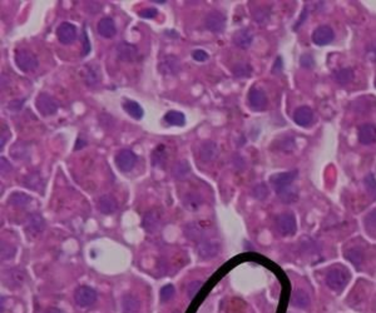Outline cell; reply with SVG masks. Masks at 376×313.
Instances as JSON below:
<instances>
[{
	"label": "cell",
	"mask_w": 376,
	"mask_h": 313,
	"mask_svg": "<svg viewBox=\"0 0 376 313\" xmlns=\"http://www.w3.org/2000/svg\"><path fill=\"white\" fill-rule=\"evenodd\" d=\"M175 293H176L175 287H173L172 284H167V286H165L161 290V300L163 302L171 301L175 297Z\"/></svg>",
	"instance_id": "f6af8a7d"
},
{
	"label": "cell",
	"mask_w": 376,
	"mask_h": 313,
	"mask_svg": "<svg viewBox=\"0 0 376 313\" xmlns=\"http://www.w3.org/2000/svg\"><path fill=\"white\" fill-rule=\"evenodd\" d=\"M24 103V99H16V101H12L8 104V109L12 110V112H18L21 109Z\"/></svg>",
	"instance_id": "11a10c76"
},
{
	"label": "cell",
	"mask_w": 376,
	"mask_h": 313,
	"mask_svg": "<svg viewBox=\"0 0 376 313\" xmlns=\"http://www.w3.org/2000/svg\"><path fill=\"white\" fill-rule=\"evenodd\" d=\"M166 33V35H170V33H173V32H165ZM172 37L173 38H178V33H175V34H172Z\"/></svg>",
	"instance_id": "94428289"
},
{
	"label": "cell",
	"mask_w": 376,
	"mask_h": 313,
	"mask_svg": "<svg viewBox=\"0 0 376 313\" xmlns=\"http://www.w3.org/2000/svg\"><path fill=\"white\" fill-rule=\"evenodd\" d=\"M198 154L202 162H212L218 157V146L212 140H206L200 146Z\"/></svg>",
	"instance_id": "ac0fdd59"
},
{
	"label": "cell",
	"mask_w": 376,
	"mask_h": 313,
	"mask_svg": "<svg viewBox=\"0 0 376 313\" xmlns=\"http://www.w3.org/2000/svg\"><path fill=\"white\" fill-rule=\"evenodd\" d=\"M192 58L196 60V62H206L208 59V53L203 49H196V51L192 52Z\"/></svg>",
	"instance_id": "7dc6e473"
},
{
	"label": "cell",
	"mask_w": 376,
	"mask_h": 313,
	"mask_svg": "<svg viewBox=\"0 0 376 313\" xmlns=\"http://www.w3.org/2000/svg\"><path fill=\"white\" fill-rule=\"evenodd\" d=\"M10 138V131L9 128H8V126H5V124H3L2 126V140H0V148H4V144L8 142V139Z\"/></svg>",
	"instance_id": "f907efd6"
},
{
	"label": "cell",
	"mask_w": 376,
	"mask_h": 313,
	"mask_svg": "<svg viewBox=\"0 0 376 313\" xmlns=\"http://www.w3.org/2000/svg\"><path fill=\"white\" fill-rule=\"evenodd\" d=\"M33 202V198L27 193L21 192H14L10 195L9 199H8V203L12 207L15 208H26Z\"/></svg>",
	"instance_id": "4316f807"
},
{
	"label": "cell",
	"mask_w": 376,
	"mask_h": 313,
	"mask_svg": "<svg viewBox=\"0 0 376 313\" xmlns=\"http://www.w3.org/2000/svg\"><path fill=\"white\" fill-rule=\"evenodd\" d=\"M202 286H203V282H202V281L190 282V283H188L187 287H186L188 298H190V300H192V298L195 297V296L197 295L198 292H200Z\"/></svg>",
	"instance_id": "7bdbcfd3"
},
{
	"label": "cell",
	"mask_w": 376,
	"mask_h": 313,
	"mask_svg": "<svg viewBox=\"0 0 376 313\" xmlns=\"http://www.w3.org/2000/svg\"><path fill=\"white\" fill-rule=\"evenodd\" d=\"M172 176L173 178L178 179V181H184L191 176V165L186 159H182L177 162L172 168Z\"/></svg>",
	"instance_id": "83f0119b"
},
{
	"label": "cell",
	"mask_w": 376,
	"mask_h": 313,
	"mask_svg": "<svg viewBox=\"0 0 376 313\" xmlns=\"http://www.w3.org/2000/svg\"><path fill=\"white\" fill-rule=\"evenodd\" d=\"M275 143L277 149H280L282 152H291L294 151L295 148V139L292 137H290V135L280 138V139L276 140Z\"/></svg>",
	"instance_id": "ab89813d"
},
{
	"label": "cell",
	"mask_w": 376,
	"mask_h": 313,
	"mask_svg": "<svg viewBox=\"0 0 376 313\" xmlns=\"http://www.w3.org/2000/svg\"><path fill=\"white\" fill-rule=\"evenodd\" d=\"M252 41H253L252 34H251L250 30H247V29L237 30V32L233 34V37H232V43L241 49L250 48Z\"/></svg>",
	"instance_id": "603a6c76"
},
{
	"label": "cell",
	"mask_w": 376,
	"mask_h": 313,
	"mask_svg": "<svg viewBox=\"0 0 376 313\" xmlns=\"http://www.w3.org/2000/svg\"><path fill=\"white\" fill-rule=\"evenodd\" d=\"M291 303L292 306L297 307V308L305 309L311 303V298H310V295L305 290H296L294 295H292Z\"/></svg>",
	"instance_id": "f546056e"
},
{
	"label": "cell",
	"mask_w": 376,
	"mask_h": 313,
	"mask_svg": "<svg viewBox=\"0 0 376 313\" xmlns=\"http://www.w3.org/2000/svg\"><path fill=\"white\" fill-rule=\"evenodd\" d=\"M276 226H277L278 232L284 237H291L297 231V222L296 217L292 213H281L276 218Z\"/></svg>",
	"instance_id": "5b68a950"
},
{
	"label": "cell",
	"mask_w": 376,
	"mask_h": 313,
	"mask_svg": "<svg viewBox=\"0 0 376 313\" xmlns=\"http://www.w3.org/2000/svg\"><path fill=\"white\" fill-rule=\"evenodd\" d=\"M226 21H227V19L222 13L214 10V12L207 14L206 18H204V27L211 33L220 34L226 29Z\"/></svg>",
	"instance_id": "52a82bcc"
},
{
	"label": "cell",
	"mask_w": 376,
	"mask_h": 313,
	"mask_svg": "<svg viewBox=\"0 0 376 313\" xmlns=\"http://www.w3.org/2000/svg\"><path fill=\"white\" fill-rule=\"evenodd\" d=\"M35 107L43 117H51L58 112L59 103L48 93H40L35 99Z\"/></svg>",
	"instance_id": "277c9868"
},
{
	"label": "cell",
	"mask_w": 376,
	"mask_h": 313,
	"mask_svg": "<svg viewBox=\"0 0 376 313\" xmlns=\"http://www.w3.org/2000/svg\"><path fill=\"white\" fill-rule=\"evenodd\" d=\"M14 60H15V64L24 73L28 71H33L38 68V58L35 57L34 53L26 51V49H20L15 53L14 55Z\"/></svg>",
	"instance_id": "3957f363"
},
{
	"label": "cell",
	"mask_w": 376,
	"mask_h": 313,
	"mask_svg": "<svg viewBox=\"0 0 376 313\" xmlns=\"http://www.w3.org/2000/svg\"><path fill=\"white\" fill-rule=\"evenodd\" d=\"M122 309L123 313H139L140 301L133 295H126L122 298Z\"/></svg>",
	"instance_id": "f1b7e54d"
},
{
	"label": "cell",
	"mask_w": 376,
	"mask_h": 313,
	"mask_svg": "<svg viewBox=\"0 0 376 313\" xmlns=\"http://www.w3.org/2000/svg\"><path fill=\"white\" fill-rule=\"evenodd\" d=\"M276 193H277L278 198H280L281 201L286 204L294 203V202L297 201V198H298L297 189H296L294 185H290V187L284 188V189L278 190V192H276Z\"/></svg>",
	"instance_id": "e575fe53"
},
{
	"label": "cell",
	"mask_w": 376,
	"mask_h": 313,
	"mask_svg": "<svg viewBox=\"0 0 376 313\" xmlns=\"http://www.w3.org/2000/svg\"><path fill=\"white\" fill-rule=\"evenodd\" d=\"M26 278L27 274L21 268L14 267L5 272L3 281H4L5 286L10 288V290H18V288H20L26 283Z\"/></svg>",
	"instance_id": "ba28073f"
},
{
	"label": "cell",
	"mask_w": 376,
	"mask_h": 313,
	"mask_svg": "<svg viewBox=\"0 0 376 313\" xmlns=\"http://www.w3.org/2000/svg\"><path fill=\"white\" fill-rule=\"evenodd\" d=\"M85 146H87V142H85V140H83L82 138H78L76 147H74V151H79V149H82L83 147H85Z\"/></svg>",
	"instance_id": "680465c9"
},
{
	"label": "cell",
	"mask_w": 376,
	"mask_h": 313,
	"mask_svg": "<svg viewBox=\"0 0 376 313\" xmlns=\"http://www.w3.org/2000/svg\"><path fill=\"white\" fill-rule=\"evenodd\" d=\"M82 76L83 80L88 87H97L101 82V71H99L98 66L94 64L85 65L82 71Z\"/></svg>",
	"instance_id": "ffe728a7"
},
{
	"label": "cell",
	"mask_w": 376,
	"mask_h": 313,
	"mask_svg": "<svg viewBox=\"0 0 376 313\" xmlns=\"http://www.w3.org/2000/svg\"><path fill=\"white\" fill-rule=\"evenodd\" d=\"M16 248L15 246L10 245V243L3 242L2 243V259L3 261H9L15 257Z\"/></svg>",
	"instance_id": "60d3db41"
},
{
	"label": "cell",
	"mask_w": 376,
	"mask_h": 313,
	"mask_svg": "<svg viewBox=\"0 0 376 313\" xmlns=\"http://www.w3.org/2000/svg\"><path fill=\"white\" fill-rule=\"evenodd\" d=\"M202 203H203V201H202L201 196L198 195V193L190 192L183 197L184 208H187L188 210H192V212L198 210V208L202 206Z\"/></svg>",
	"instance_id": "836d02e7"
},
{
	"label": "cell",
	"mask_w": 376,
	"mask_h": 313,
	"mask_svg": "<svg viewBox=\"0 0 376 313\" xmlns=\"http://www.w3.org/2000/svg\"><path fill=\"white\" fill-rule=\"evenodd\" d=\"M365 185L376 195V181L372 174H369L367 177H365Z\"/></svg>",
	"instance_id": "f5cc1de1"
},
{
	"label": "cell",
	"mask_w": 376,
	"mask_h": 313,
	"mask_svg": "<svg viewBox=\"0 0 376 313\" xmlns=\"http://www.w3.org/2000/svg\"><path fill=\"white\" fill-rule=\"evenodd\" d=\"M253 18L258 24H266L269 21L270 18V13L267 12L266 8H260L257 9V12L253 14Z\"/></svg>",
	"instance_id": "ee69618b"
},
{
	"label": "cell",
	"mask_w": 376,
	"mask_h": 313,
	"mask_svg": "<svg viewBox=\"0 0 376 313\" xmlns=\"http://www.w3.org/2000/svg\"><path fill=\"white\" fill-rule=\"evenodd\" d=\"M345 257H346V259H349V261L358 268L360 267L361 263H363V259H364L363 252H361L359 248L349 249V251L345 253Z\"/></svg>",
	"instance_id": "f35d334b"
},
{
	"label": "cell",
	"mask_w": 376,
	"mask_h": 313,
	"mask_svg": "<svg viewBox=\"0 0 376 313\" xmlns=\"http://www.w3.org/2000/svg\"><path fill=\"white\" fill-rule=\"evenodd\" d=\"M335 38V34H334V30L331 29L328 26H321L319 28H316L312 34V41H314L316 45H327L330 44L331 41L334 40Z\"/></svg>",
	"instance_id": "e0dca14e"
},
{
	"label": "cell",
	"mask_w": 376,
	"mask_h": 313,
	"mask_svg": "<svg viewBox=\"0 0 376 313\" xmlns=\"http://www.w3.org/2000/svg\"><path fill=\"white\" fill-rule=\"evenodd\" d=\"M294 121L297 126L303 127V128L310 127L314 121V112H312L311 108L306 107V105L297 108L294 113Z\"/></svg>",
	"instance_id": "d6986e66"
},
{
	"label": "cell",
	"mask_w": 376,
	"mask_h": 313,
	"mask_svg": "<svg viewBox=\"0 0 376 313\" xmlns=\"http://www.w3.org/2000/svg\"><path fill=\"white\" fill-rule=\"evenodd\" d=\"M24 185L32 190L41 192L44 188V181L41 179L39 173H37V172H33V173L28 174L26 178H24Z\"/></svg>",
	"instance_id": "4dcf8cb0"
},
{
	"label": "cell",
	"mask_w": 376,
	"mask_h": 313,
	"mask_svg": "<svg viewBox=\"0 0 376 313\" xmlns=\"http://www.w3.org/2000/svg\"><path fill=\"white\" fill-rule=\"evenodd\" d=\"M159 73L165 77H173L181 71V62L178 57L173 54H167L159 60Z\"/></svg>",
	"instance_id": "8992f818"
},
{
	"label": "cell",
	"mask_w": 376,
	"mask_h": 313,
	"mask_svg": "<svg viewBox=\"0 0 376 313\" xmlns=\"http://www.w3.org/2000/svg\"><path fill=\"white\" fill-rule=\"evenodd\" d=\"M184 234H186L190 239L196 240V242H200V240L207 237L206 233H204V229L202 228L198 223L188 224L186 228H184Z\"/></svg>",
	"instance_id": "d6a6232c"
},
{
	"label": "cell",
	"mask_w": 376,
	"mask_h": 313,
	"mask_svg": "<svg viewBox=\"0 0 376 313\" xmlns=\"http://www.w3.org/2000/svg\"><path fill=\"white\" fill-rule=\"evenodd\" d=\"M74 298H76V303L79 307H89L97 301V292L93 288L82 286L76 291Z\"/></svg>",
	"instance_id": "9a60e30c"
},
{
	"label": "cell",
	"mask_w": 376,
	"mask_h": 313,
	"mask_svg": "<svg viewBox=\"0 0 376 313\" xmlns=\"http://www.w3.org/2000/svg\"><path fill=\"white\" fill-rule=\"evenodd\" d=\"M135 163H137V157L129 149H123L115 156V165L118 167V170L124 172V173L133 170Z\"/></svg>",
	"instance_id": "7c38bea8"
},
{
	"label": "cell",
	"mask_w": 376,
	"mask_h": 313,
	"mask_svg": "<svg viewBox=\"0 0 376 313\" xmlns=\"http://www.w3.org/2000/svg\"><path fill=\"white\" fill-rule=\"evenodd\" d=\"M115 53H117L118 59L126 63L134 62L138 57L137 46L131 43H127V41H121V43L115 46Z\"/></svg>",
	"instance_id": "5bb4252c"
},
{
	"label": "cell",
	"mask_w": 376,
	"mask_h": 313,
	"mask_svg": "<svg viewBox=\"0 0 376 313\" xmlns=\"http://www.w3.org/2000/svg\"><path fill=\"white\" fill-rule=\"evenodd\" d=\"M154 3H158V4H165L166 0H156V2H154Z\"/></svg>",
	"instance_id": "6125c7cd"
},
{
	"label": "cell",
	"mask_w": 376,
	"mask_h": 313,
	"mask_svg": "<svg viewBox=\"0 0 376 313\" xmlns=\"http://www.w3.org/2000/svg\"><path fill=\"white\" fill-rule=\"evenodd\" d=\"M354 70L351 68H342L340 70H337L335 73V79L339 84L345 85V84H349L350 82H353L354 79Z\"/></svg>",
	"instance_id": "74e56055"
},
{
	"label": "cell",
	"mask_w": 376,
	"mask_h": 313,
	"mask_svg": "<svg viewBox=\"0 0 376 313\" xmlns=\"http://www.w3.org/2000/svg\"><path fill=\"white\" fill-rule=\"evenodd\" d=\"M252 66H251L248 63L241 62V63H237L236 65L232 68V73L236 78H250L252 76Z\"/></svg>",
	"instance_id": "8d00e7d4"
},
{
	"label": "cell",
	"mask_w": 376,
	"mask_h": 313,
	"mask_svg": "<svg viewBox=\"0 0 376 313\" xmlns=\"http://www.w3.org/2000/svg\"><path fill=\"white\" fill-rule=\"evenodd\" d=\"M300 64L302 68H306V69H311L314 68L315 65V60H314V57H312L311 54H303L302 57L300 58Z\"/></svg>",
	"instance_id": "bcb514c9"
},
{
	"label": "cell",
	"mask_w": 376,
	"mask_h": 313,
	"mask_svg": "<svg viewBox=\"0 0 376 313\" xmlns=\"http://www.w3.org/2000/svg\"><path fill=\"white\" fill-rule=\"evenodd\" d=\"M196 249H197V253L201 259L208 261V259L215 258L220 253L221 243L214 237H206L200 242H197Z\"/></svg>",
	"instance_id": "7a4b0ae2"
},
{
	"label": "cell",
	"mask_w": 376,
	"mask_h": 313,
	"mask_svg": "<svg viewBox=\"0 0 376 313\" xmlns=\"http://www.w3.org/2000/svg\"><path fill=\"white\" fill-rule=\"evenodd\" d=\"M165 121L170 126L183 127L186 123V117H184L183 113L178 112V110H170L168 113H166Z\"/></svg>",
	"instance_id": "d590c367"
},
{
	"label": "cell",
	"mask_w": 376,
	"mask_h": 313,
	"mask_svg": "<svg viewBox=\"0 0 376 313\" xmlns=\"http://www.w3.org/2000/svg\"><path fill=\"white\" fill-rule=\"evenodd\" d=\"M44 313H63V312L60 311L59 308H57V307H49V308L45 309Z\"/></svg>",
	"instance_id": "91938a15"
},
{
	"label": "cell",
	"mask_w": 376,
	"mask_h": 313,
	"mask_svg": "<svg viewBox=\"0 0 376 313\" xmlns=\"http://www.w3.org/2000/svg\"><path fill=\"white\" fill-rule=\"evenodd\" d=\"M247 101H248V105L251 107L252 110H264L265 108L267 107V97L265 94V91L260 88L253 87L251 88L250 91H248V97H247Z\"/></svg>",
	"instance_id": "4fadbf2b"
},
{
	"label": "cell",
	"mask_w": 376,
	"mask_h": 313,
	"mask_svg": "<svg viewBox=\"0 0 376 313\" xmlns=\"http://www.w3.org/2000/svg\"><path fill=\"white\" fill-rule=\"evenodd\" d=\"M157 9L156 8H146V9L140 10L139 16L143 19H152L157 15Z\"/></svg>",
	"instance_id": "c3c4849f"
},
{
	"label": "cell",
	"mask_w": 376,
	"mask_h": 313,
	"mask_svg": "<svg viewBox=\"0 0 376 313\" xmlns=\"http://www.w3.org/2000/svg\"><path fill=\"white\" fill-rule=\"evenodd\" d=\"M97 30H98V34L101 35V37L107 38V39L114 37L115 33H117L114 20H113L112 18L101 19L98 23V27H97Z\"/></svg>",
	"instance_id": "d4e9b609"
},
{
	"label": "cell",
	"mask_w": 376,
	"mask_h": 313,
	"mask_svg": "<svg viewBox=\"0 0 376 313\" xmlns=\"http://www.w3.org/2000/svg\"><path fill=\"white\" fill-rule=\"evenodd\" d=\"M9 171H12V165L9 164V162H8L7 159L2 158V173L5 174V173H8Z\"/></svg>",
	"instance_id": "6f0895ef"
},
{
	"label": "cell",
	"mask_w": 376,
	"mask_h": 313,
	"mask_svg": "<svg viewBox=\"0 0 376 313\" xmlns=\"http://www.w3.org/2000/svg\"><path fill=\"white\" fill-rule=\"evenodd\" d=\"M296 178H297V171L282 172V173H277L271 176L270 183L272 184V187L275 188L276 192H278V190L284 189V188L294 185V181Z\"/></svg>",
	"instance_id": "30bf717a"
},
{
	"label": "cell",
	"mask_w": 376,
	"mask_h": 313,
	"mask_svg": "<svg viewBox=\"0 0 376 313\" xmlns=\"http://www.w3.org/2000/svg\"><path fill=\"white\" fill-rule=\"evenodd\" d=\"M142 227L149 234H154L162 227V214L158 209H151L143 215Z\"/></svg>",
	"instance_id": "9c48e42d"
},
{
	"label": "cell",
	"mask_w": 376,
	"mask_h": 313,
	"mask_svg": "<svg viewBox=\"0 0 376 313\" xmlns=\"http://www.w3.org/2000/svg\"><path fill=\"white\" fill-rule=\"evenodd\" d=\"M57 38L62 44H72L77 39V28L72 23L64 21L57 28Z\"/></svg>",
	"instance_id": "2e32d148"
},
{
	"label": "cell",
	"mask_w": 376,
	"mask_h": 313,
	"mask_svg": "<svg viewBox=\"0 0 376 313\" xmlns=\"http://www.w3.org/2000/svg\"><path fill=\"white\" fill-rule=\"evenodd\" d=\"M152 165L156 168H163L166 164V160H167V149L166 146L159 144L156 149L152 153Z\"/></svg>",
	"instance_id": "1f68e13d"
},
{
	"label": "cell",
	"mask_w": 376,
	"mask_h": 313,
	"mask_svg": "<svg viewBox=\"0 0 376 313\" xmlns=\"http://www.w3.org/2000/svg\"><path fill=\"white\" fill-rule=\"evenodd\" d=\"M122 108L126 110V113L129 115V117L135 119V121H139V119H142L143 114H145V112H143V108L140 107L137 102L131 101V99H126V101H123V103H122Z\"/></svg>",
	"instance_id": "484cf974"
},
{
	"label": "cell",
	"mask_w": 376,
	"mask_h": 313,
	"mask_svg": "<svg viewBox=\"0 0 376 313\" xmlns=\"http://www.w3.org/2000/svg\"><path fill=\"white\" fill-rule=\"evenodd\" d=\"M82 43H83V55H88L90 52V44L89 40H88V35L85 30L82 33Z\"/></svg>",
	"instance_id": "816d5d0a"
},
{
	"label": "cell",
	"mask_w": 376,
	"mask_h": 313,
	"mask_svg": "<svg viewBox=\"0 0 376 313\" xmlns=\"http://www.w3.org/2000/svg\"><path fill=\"white\" fill-rule=\"evenodd\" d=\"M350 281V273L346 268L341 267V266H336L328 270L327 274H326V284L334 291V292L339 293L344 291V288L347 286Z\"/></svg>",
	"instance_id": "6da1fadb"
},
{
	"label": "cell",
	"mask_w": 376,
	"mask_h": 313,
	"mask_svg": "<svg viewBox=\"0 0 376 313\" xmlns=\"http://www.w3.org/2000/svg\"><path fill=\"white\" fill-rule=\"evenodd\" d=\"M365 222H366L367 227L376 229V209L372 210V212H370L369 214L366 215V218H365Z\"/></svg>",
	"instance_id": "681fc988"
},
{
	"label": "cell",
	"mask_w": 376,
	"mask_h": 313,
	"mask_svg": "<svg viewBox=\"0 0 376 313\" xmlns=\"http://www.w3.org/2000/svg\"><path fill=\"white\" fill-rule=\"evenodd\" d=\"M376 139V127L371 123L363 124L359 128V142L364 146H370Z\"/></svg>",
	"instance_id": "44dd1931"
},
{
	"label": "cell",
	"mask_w": 376,
	"mask_h": 313,
	"mask_svg": "<svg viewBox=\"0 0 376 313\" xmlns=\"http://www.w3.org/2000/svg\"><path fill=\"white\" fill-rule=\"evenodd\" d=\"M366 55L367 58H369L371 62H376V41H374V43H370L369 45H367V49H366Z\"/></svg>",
	"instance_id": "db71d44e"
},
{
	"label": "cell",
	"mask_w": 376,
	"mask_h": 313,
	"mask_svg": "<svg viewBox=\"0 0 376 313\" xmlns=\"http://www.w3.org/2000/svg\"><path fill=\"white\" fill-rule=\"evenodd\" d=\"M45 229V220L39 213H32L28 217L26 224V232L29 238H37Z\"/></svg>",
	"instance_id": "8fae6325"
},
{
	"label": "cell",
	"mask_w": 376,
	"mask_h": 313,
	"mask_svg": "<svg viewBox=\"0 0 376 313\" xmlns=\"http://www.w3.org/2000/svg\"><path fill=\"white\" fill-rule=\"evenodd\" d=\"M98 209L103 214H113L118 209L117 199L110 195H103L98 199Z\"/></svg>",
	"instance_id": "7402d4cb"
},
{
	"label": "cell",
	"mask_w": 376,
	"mask_h": 313,
	"mask_svg": "<svg viewBox=\"0 0 376 313\" xmlns=\"http://www.w3.org/2000/svg\"><path fill=\"white\" fill-rule=\"evenodd\" d=\"M282 70V59L280 57L277 58V59L275 60V64H273V68H272V73L273 74H280Z\"/></svg>",
	"instance_id": "9f6ffc18"
},
{
	"label": "cell",
	"mask_w": 376,
	"mask_h": 313,
	"mask_svg": "<svg viewBox=\"0 0 376 313\" xmlns=\"http://www.w3.org/2000/svg\"><path fill=\"white\" fill-rule=\"evenodd\" d=\"M253 197L260 201H264L269 197V187H267L265 183H260L257 184L255 188H253Z\"/></svg>",
	"instance_id": "b9f144b4"
},
{
	"label": "cell",
	"mask_w": 376,
	"mask_h": 313,
	"mask_svg": "<svg viewBox=\"0 0 376 313\" xmlns=\"http://www.w3.org/2000/svg\"><path fill=\"white\" fill-rule=\"evenodd\" d=\"M30 146L26 142H16L10 147V157L14 160H26L30 156Z\"/></svg>",
	"instance_id": "cb8c5ba5"
}]
</instances>
